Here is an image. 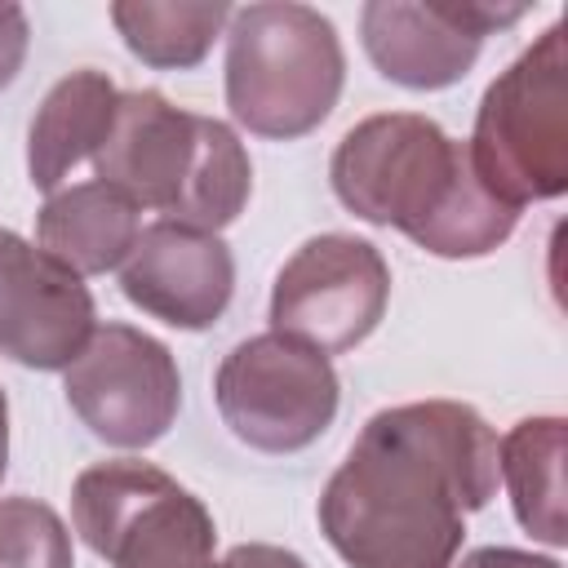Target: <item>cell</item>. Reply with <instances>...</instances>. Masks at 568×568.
Returning <instances> with one entry per match:
<instances>
[{
	"mask_svg": "<svg viewBox=\"0 0 568 568\" xmlns=\"http://www.w3.org/2000/svg\"><path fill=\"white\" fill-rule=\"evenodd\" d=\"M497 488V430L457 399L382 408L320 493L346 568H453L466 515Z\"/></svg>",
	"mask_w": 568,
	"mask_h": 568,
	"instance_id": "obj_1",
	"label": "cell"
},
{
	"mask_svg": "<svg viewBox=\"0 0 568 568\" xmlns=\"http://www.w3.org/2000/svg\"><path fill=\"white\" fill-rule=\"evenodd\" d=\"M328 178L342 209L373 226H395L417 248L453 262L493 253L519 222V209L479 182L466 142L413 111L359 120L337 142Z\"/></svg>",
	"mask_w": 568,
	"mask_h": 568,
	"instance_id": "obj_2",
	"label": "cell"
},
{
	"mask_svg": "<svg viewBox=\"0 0 568 568\" xmlns=\"http://www.w3.org/2000/svg\"><path fill=\"white\" fill-rule=\"evenodd\" d=\"M98 182L138 209L195 231L231 226L253 191V164L231 124L173 106L155 89L120 93L106 142L93 155Z\"/></svg>",
	"mask_w": 568,
	"mask_h": 568,
	"instance_id": "obj_3",
	"label": "cell"
},
{
	"mask_svg": "<svg viewBox=\"0 0 568 568\" xmlns=\"http://www.w3.org/2000/svg\"><path fill=\"white\" fill-rule=\"evenodd\" d=\"M346 84L337 27L311 4H244L226 27V106L275 142L320 129Z\"/></svg>",
	"mask_w": 568,
	"mask_h": 568,
	"instance_id": "obj_4",
	"label": "cell"
},
{
	"mask_svg": "<svg viewBox=\"0 0 568 568\" xmlns=\"http://www.w3.org/2000/svg\"><path fill=\"white\" fill-rule=\"evenodd\" d=\"M564 27H546L479 98L466 155L479 182L510 209L555 200L568 186Z\"/></svg>",
	"mask_w": 568,
	"mask_h": 568,
	"instance_id": "obj_5",
	"label": "cell"
},
{
	"mask_svg": "<svg viewBox=\"0 0 568 568\" xmlns=\"http://www.w3.org/2000/svg\"><path fill=\"white\" fill-rule=\"evenodd\" d=\"M75 532L106 568H217L204 501L151 462H98L71 488Z\"/></svg>",
	"mask_w": 568,
	"mask_h": 568,
	"instance_id": "obj_6",
	"label": "cell"
},
{
	"mask_svg": "<svg viewBox=\"0 0 568 568\" xmlns=\"http://www.w3.org/2000/svg\"><path fill=\"white\" fill-rule=\"evenodd\" d=\"M213 399L240 444L257 453H302L333 426L342 386L315 346L257 333L217 364Z\"/></svg>",
	"mask_w": 568,
	"mask_h": 568,
	"instance_id": "obj_7",
	"label": "cell"
},
{
	"mask_svg": "<svg viewBox=\"0 0 568 568\" xmlns=\"http://www.w3.org/2000/svg\"><path fill=\"white\" fill-rule=\"evenodd\" d=\"M390 266L359 235H315L275 275L271 333H284L320 355L355 351L386 315Z\"/></svg>",
	"mask_w": 568,
	"mask_h": 568,
	"instance_id": "obj_8",
	"label": "cell"
},
{
	"mask_svg": "<svg viewBox=\"0 0 568 568\" xmlns=\"http://www.w3.org/2000/svg\"><path fill=\"white\" fill-rule=\"evenodd\" d=\"M67 404L111 448H151L169 435L182 377L173 351L133 324H98L67 364Z\"/></svg>",
	"mask_w": 568,
	"mask_h": 568,
	"instance_id": "obj_9",
	"label": "cell"
},
{
	"mask_svg": "<svg viewBox=\"0 0 568 568\" xmlns=\"http://www.w3.org/2000/svg\"><path fill=\"white\" fill-rule=\"evenodd\" d=\"M528 9L524 4H475V0H373L359 9V36L368 62L417 93L457 84L479 49L484 36L515 27Z\"/></svg>",
	"mask_w": 568,
	"mask_h": 568,
	"instance_id": "obj_10",
	"label": "cell"
},
{
	"mask_svg": "<svg viewBox=\"0 0 568 568\" xmlns=\"http://www.w3.org/2000/svg\"><path fill=\"white\" fill-rule=\"evenodd\" d=\"M98 328L89 284L0 226V355L22 368H67Z\"/></svg>",
	"mask_w": 568,
	"mask_h": 568,
	"instance_id": "obj_11",
	"label": "cell"
},
{
	"mask_svg": "<svg viewBox=\"0 0 568 568\" xmlns=\"http://www.w3.org/2000/svg\"><path fill=\"white\" fill-rule=\"evenodd\" d=\"M124 297L169 328L200 333L231 306L235 257L222 235L182 222H151L120 262Z\"/></svg>",
	"mask_w": 568,
	"mask_h": 568,
	"instance_id": "obj_12",
	"label": "cell"
},
{
	"mask_svg": "<svg viewBox=\"0 0 568 568\" xmlns=\"http://www.w3.org/2000/svg\"><path fill=\"white\" fill-rule=\"evenodd\" d=\"M138 235V204L106 182H75L67 191H53L36 217L40 248L80 280L115 271Z\"/></svg>",
	"mask_w": 568,
	"mask_h": 568,
	"instance_id": "obj_13",
	"label": "cell"
},
{
	"mask_svg": "<svg viewBox=\"0 0 568 568\" xmlns=\"http://www.w3.org/2000/svg\"><path fill=\"white\" fill-rule=\"evenodd\" d=\"M115 102H120L115 84L89 67L62 75L44 93V102L27 129V173L40 191H58V182L80 160L98 155V146L111 133Z\"/></svg>",
	"mask_w": 568,
	"mask_h": 568,
	"instance_id": "obj_14",
	"label": "cell"
},
{
	"mask_svg": "<svg viewBox=\"0 0 568 568\" xmlns=\"http://www.w3.org/2000/svg\"><path fill=\"white\" fill-rule=\"evenodd\" d=\"M497 475L506 479L515 519L546 546H564V417H524L497 439Z\"/></svg>",
	"mask_w": 568,
	"mask_h": 568,
	"instance_id": "obj_15",
	"label": "cell"
},
{
	"mask_svg": "<svg viewBox=\"0 0 568 568\" xmlns=\"http://www.w3.org/2000/svg\"><path fill=\"white\" fill-rule=\"evenodd\" d=\"M111 22L124 36L129 53L160 71H186L204 62L222 27L231 22V4H155V0H120L111 4Z\"/></svg>",
	"mask_w": 568,
	"mask_h": 568,
	"instance_id": "obj_16",
	"label": "cell"
},
{
	"mask_svg": "<svg viewBox=\"0 0 568 568\" xmlns=\"http://www.w3.org/2000/svg\"><path fill=\"white\" fill-rule=\"evenodd\" d=\"M0 568H75L71 532L36 497H0Z\"/></svg>",
	"mask_w": 568,
	"mask_h": 568,
	"instance_id": "obj_17",
	"label": "cell"
},
{
	"mask_svg": "<svg viewBox=\"0 0 568 568\" xmlns=\"http://www.w3.org/2000/svg\"><path fill=\"white\" fill-rule=\"evenodd\" d=\"M27 44H31V27H27L22 4H0V93L18 80Z\"/></svg>",
	"mask_w": 568,
	"mask_h": 568,
	"instance_id": "obj_18",
	"label": "cell"
},
{
	"mask_svg": "<svg viewBox=\"0 0 568 568\" xmlns=\"http://www.w3.org/2000/svg\"><path fill=\"white\" fill-rule=\"evenodd\" d=\"M453 568H559V559L515 550V546H479V550L462 555V564H453Z\"/></svg>",
	"mask_w": 568,
	"mask_h": 568,
	"instance_id": "obj_19",
	"label": "cell"
},
{
	"mask_svg": "<svg viewBox=\"0 0 568 568\" xmlns=\"http://www.w3.org/2000/svg\"><path fill=\"white\" fill-rule=\"evenodd\" d=\"M222 568H306L293 550H280V546H262V541H253V546H235L231 555H226V564Z\"/></svg>",
	"mask_w": 568,
	"mask_h": 568,
	"instance_id": "obj_20",
	"label": "cell"
},
{
	"mask_svg": "<svg viewBox=\"0 0 568 568\" xmlns=\"http://www.w3.org/2000/svg\"><path fill=\"white\" fill-rule=\"evenodd\" d=\"M4 466H9V404L0 390V479H4Z\"/></svg>",
	"mask_w": 568,
	"mask_h": 568,
	"instance_id": "obj_21",
	"label": "cell"
}]
</instances>
